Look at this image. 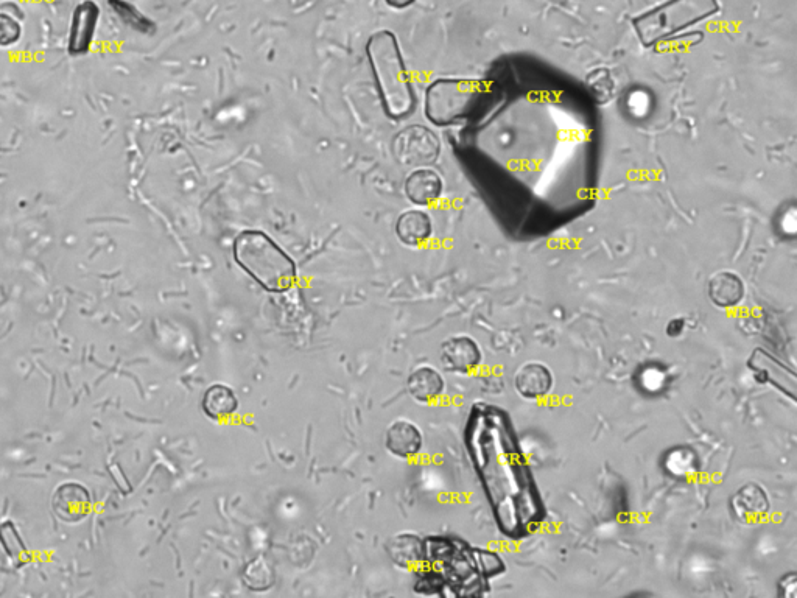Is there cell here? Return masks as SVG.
I'll list each match as a JSON object with an SVG mask.
<instances>
[{
    "label": "cell",
    "mask_w": 797,
    "mask_h": 598,
    "mask_svg": "<svg viewBox=\"0 0 797 598\" xmlns=\"http://www.w3.org/2000/svg\"><path fill=\"white\" fill-rule=\"evenodd\" d=\"M385 447L393 457L413 460L421 454L424 435L416 424L407 419H397L385 433Z\"/></svg>",
    "instance_id": "obj_10"
},
{
    "label": "cell",
    "mask_w": 797,
    "mask_h": 598,
    "mask_svg": "<svg viewBox=\"0 0 797 598\" xmlns=\"http://www.w3.org/2000/svg\"><path fill=\"white\" fill-rule=\"evenodd\" d=\"M589 86L590 91L594 92L595 99L598 102H606L612 95V89H614L611 77L606 71H597L592 74V77L589 78Z\"/></svg>",
    "instance_id": "obj_27"
},
{
    "label": "cell",
    "mask_w": 797,
    "mask_h": 598,
    "mask_svg": "<svg viewBox=\"0 0 797 598\" xmlns=\"http://www.w3.org/2000/svg\"><path fill=\"white\" fill-rule=\"evenodd\" d=\"M391 152L401 166L411 169L430 167L441 155V142L430 128L410 125L394 136Z\"/></svg>",
    "instance_id": "obj_6"
},
{
    "label": "cell",
    "mask_w": 797,
    "mask_h": 598,
    "mask_svg": "<svg viewBox=\"0 0 797 598\" xmlns=\"http://www.w3.org/2000/svg\"><path fill=\"white\" fill-rule=\"evenodd\" d=\"M432 234L433 222L427 212L410 209L399 215L396 222V236L407 247H421Z\"/></svg>",
    "instance_id": "obj_17"
},
{
    "label": "cell",
    "mask_w": 797,
    "mask_h": 598,
    "mask_svg": "<svg viewBox=\"0 0 797 598\" xmlns=\"http://www.w3.org/2000/svg\"><path fill=\"white\" fill-rule=\"evenodd\" d=\"M667 384V373L661 366L647 365L639 373V385L647 393H659Z\"/></svg>",
    "instance_id": "obj_25"
},
{
    "label": "cell",
    "mask_w": 797,
    "mask_h": 598,
    "mask_svg": "<svg viewBox=\"0 0 797 598\" xmlns=\"http://www.w3.org/2000/svg\"><path fill=\"white\" fill-rule=\"evenodd\" d=\"M685 329V321L678 318V320H671L667 326L668 337L676 338L682 334Z\"/></svg>",
    "instance_id": "obj_30"
},
{
    "label": "cell",
    "mask_w": 797,
    "mask_h": 598,
    "mask_svg": "<svg viewBox=\"0 0 797 598\" xmlns=\"http://www.w3.org/2000/svg\"><path fill=\"white\" fill-rule=\"evenodd\" d=\"M447 589V581L444 575L435 567L425 566V569H416L415 584L413 591L419 595H439L444 597Z\"/></svg>",
    "instance_id": "obj_20"
},
{
    "label": "cell",
    "mask_w": 797,
    "mask_h": 598,
    "mask_svg": "<svg viewBox=\"0 0 797 598\" xmlns=\"http://www.w3.org/2000/svg\"><path fill=\"white\" fill-rule=\"evenodd\" d=\"M553 384H555V379H553L552 370L539 362L520 366L516 373V379H514L517 393L528 401H536V399L548 396L553 390Z\"/></svg>",
    "instance_id": "obj_14"
},
{
    "label": "cell",
    "mask_w": 797,
    "mask_h": 598,
    "mask_svg": "<svg viewBox=\"0 0 797 598\" xmlns=\"http://www.w3.org/2000/svg\"><path fill=\"white\" fill-rule=\"evenodd\" d=\"M718 11V0H668L637 16L632 24L643 46L656 47L692 25L712 18Z\"/></svg>",
    "instance_id": "obj_4"
},
{
    "label": "cell",
    "mask_w": 797,
    "mask_h": 598,
    "mask_svg": "<svg viewBox=\"0 0 797 598\" xmlns=\"http://www.w3.org/2000/svg\"><path fill=\"white\" fill-rule=\"evenodd\" d=\"M415 2L416 0H385V4H387L388 7L394 8V10H405V8L415 4Z\"/></svg>",
    "instance_id": "obj_31"
},
{
    "label": "cell",
    "mask_w": 797,
    "mask_h": 598,
    "mask_svg": "<svg viewBox=\"0 0 797 598\" xmlns=\"http://www.w3.org/2000/svg\"><path fill=\"white\" fill-rule=\"evenodd\" d=\"M201 409H203L204 415L211 418L212 421L222 423L232 415H236L237 409H239V398H237L236 391L228 385L214 384L204 391Z\"/></svg>",
    "instance_id": "obj_18"
},
{
    "label": "cell",
    "mask_w": 797,
    "mask_h": 598,
    "mask_svg": "<svg viewBox=\"0 0 797 598\" xmlns=\"http://www.w3.org/2000/svg\"><path fill=\"white\" fill-rule=\"evenodd\" d=\"M439 359L444 370L449 373L467 374L474 373L483 360L482 349L474 338L467 335L449 338L441 345Z\"/></svg>",
    "instance_id": "obj_7"
},
{
    "label": "cell",
    "mask_w": 797,
    "mask_h": 598,
    "mask_svg": "<svg viewBox=\"0 0 797 598\" xmlns=\"http://www.w3.org/2000/svg\"><path fill=\"white\" fill-rule=\"evenodd\" d=\"M472 556H474V563L475 567H477L478 574L482 575L485 580L497 577V575L505 572V564H503L502 556L497 555V553L472 547Z\"/></svg>",
    "instance_id": "obj_23"
},
{
    "label": "cell",
    "mask_w": 797,
    "mask_h": 598,
    "mask_svg": "<svg viewBox=\"0 0 797 598\" xmlns=\"http://www.w3.org/2000/svg\"><path fill=\"white\" fill-rule=\"evenodd\" d=\"M100 19L99 5L92 0H85L75 8L72 15L71 30H69V53L78 57L85 55L91 49L94 41L97 24Z\"/></svg>",
    "instance_id": "obj_9"
},
{
    "label": "cell",
    "mask_w": 797,
    "mask_h": 598,
    "mask_svg": "<svg viewBox=\"0 0 797 598\" xmlns=\"http://www.w3.org/2000/svg\"><path fill=\"white\" fill-rule=\"evenodd\" d=\"M749 366L754 371L757 380L762 384H771L776 388H780L783 393L790 394L796 390V374L794 371L788 370L787 366L780 363L779 360L766 354L762 349H755L751 359H749Z\"/></svg>",
    "instance_id": "obj_12"
},
{
    "label": "cell",
    "mask_w": 797,
    "mask_h": 598,
    "mask_svg": "<svg viewBox=\"0 0 797 598\" xmlns=\"http://www.w3.org/2000/svg\"><path fill=\"white\" fill-rule=\"evenodd\" d=\"M466 446L500 530L516 539L534 532L544 521V504L508 415L491 405L472 407Z\"/></svg>",
    "instance_id": "obj_1"
},
{
    "label": "cell",
    "mask_w": 797,
    "mask_h": 598,
    "mask_svg": "<svg viewBox=\"0 0 797 598\" xmlns=\"http://www.w3.org/2000/svg\"><path fill=\"white\" fill-rule=\"evenodd\" d=\"M731 508L735 518L741 524L751 525L757 524L765 518L771 504H769L768 494L765 493L762 486L748 483V485L741 486L732 496Z\"/></svg>",
    "instance_id": "obj_11"
},
{
    "label": "cell",
    "mask_w": 797,
    "mask_h": 598,
    "mask_svg": "<svg viewBox=\"0 0 797 598\" xmlns=\"http://www.w3.org/2000/svg\"><path fill=\"white\" fill-rule=\"evenodd\" d=\"M665 466L671 475L687 477V475L695 474L696 468H698V458L687 447H678L675 451L668 452Z\"/></svg>",
    "instance_id": "obj_21"
},
{
    "label": "cell",
    "mask_w": 797,
    "mask_h": 598,
    "mask_svg": "<svg viewBox=\"0 0 797 598\" xmlns=\"http://www.w3.org/2000/svg\"><path fill=\"white\" fill-rule=\"evenodd\" d=\"M628 106L629 111H631L634 116H645L648 108H650L647 92L632 91L631 95L628 97Z\"/></svg>",
    "instance_id": "obj_28"
},
{
    "label": "cell",
    "mask_w": 797,
    "mask_h": 598,
    "mask_svg": "<svg viewBox=\"0 0 797 598\" xmlns=\"http://www.w3.org/2000/svg\"><path fill=\"white\" fill-rule=\"evenodd\" d=\"M709 298L720 309H734L745 298V284L732 271H720L709 281Z\"/></svg>",
    "instance_id": "obj_19"
},
{
    "label": "cell",
    "mask_w": 797,
    "mask_h": 598,
    "mask_svg": "<svg viewBox=\"0 0 797 598\" xmlns=\"http://www.w3.org/2000/svg\"><path fill=\"white\" fill-rule=\"evenodd\" d=\"M485 86L469 78H438L425 91V117L436 127H450L471 116L482 102Z\"/></svg>",
    "instance_id": "obj_5"
},
{
    "label": "cell",
    "mask_w": 797,
    "mask_h": 598,
    "mask_svg": "<svg viewBox=\"0 0 797 598\" xmlns=\"http://www.w3.org/2000/svg\"><path fill=\"white\" fill-rule=\"evenodd\" d=\"M407 390L419 404H432L446 391V380L433 366H418L408 376Z\"/></svg>",
    "instance_id": "obj_15"
},
{
    "label": "cell",
    "mask_w": 797,
    "mask_h": 598,
    "mask_svg": "<svg viewBox=\"0 0 797 598\" xmlns=\"http://www.w3.org/2000/svg\"><path fill=\"white\" fill-rule=\"evenodd\" d=\"M109 5L114 8V11L122 18L125 24L130 25L137 32L150 33L151 30L155 29V24L150 19L145 18L141 11L136 10L133 5L123 2V0H109Z\"/></svg>",
    "instance_id": "obj_22"
},
{
    "label": "cell",
    "mask_w": 797,
    "mask_h": 598,
    "mask_svg": "<svg viewBox=\"0 0 797 598\" xmlns=\"http://www.w3.org/2000/svg\"><path fill=\"white\" fill-rule=\"evenodd\" d=\"M387 552L391 561L401 569H419L425 566L424 539L415 533H399L388 541Z\"/></svg>",
    "instance_id": "obj_16"
},
{
    "label": "cell",
    "mask_w": 797,
    "mask_h": 598,
    "mask_svg": "<svg viewBox=\"0 0 797 598\" xmlns=\"http://www.w3.org/2000/svg\"><path fill=\"white\" fill-rule=\"evenodd\" d=\"M52 508L60 521L78 524L91 513V494L80 483H64L53 494Z\"/></svg>",
    "instance_id": "obj_8"
},
{
    "label": "cell",
    "mask_w": 797,
    "mask_h": 598,
    "mask_svg": "<svg viewBox=\"0 0 797 598\" xmlns=\"http://www.w3.org/2000/svg\"><path fill=\"white\" fill-rule=\"evenodd\" d=\"M777 594L780 598H797L796 572H788L777 583Z\"/></svg>",
    "instance_id": "obj_29"
},
{
    "label": "cell",
    "mask_w": 797,
    "mask_h": 598,
    "mask_svg": "<svg viewBox=\"0 0 797 598\" xmlns=\"http://www.w3.org/2000/svg\"><path fill=\"white\" fill-rule=\"evenodd\" d=\"M444 184L441 176L430 169H415L405 180V195L416 206H430L443 195Z\"/></svg>",
    "instance_id": "obj_13"
},
{
    "label": "cell",
    "mask_w": 797,
    "mask_h": 598,
    "mask_svg": "<svg viewBox=\"0 0 797 598\" xmlns=\"http://www.w3.org/2000/svg\"><path fill=\"white\" fill-rule=\"evenodd\" d=\"M22 27L16 16L7 11H0V47L15 46L21 39Z\"/></svg>",
    "instance_id": "obj_24"
},
{
    "label": "cell",
    "mask_w": 797,
    "mask_h": 598,
    "mask_svg": "<svg viewBox=\"0 0 797 598\" xmlns=\"http://www.w3.org/2000/svg\"><path fill=\"white\" fill-rule=\"evenodd\" d=\"M250 564L253 566V569L256 570L257 577L256 575L243 577L246 586L253 589V591H265V589L271 588V584H273V572H271L270 566L260 560L251 561Z\"/></svg>",
    "instance_id": "obj_26"
},
{
    "label": "cell",
    "mask_w": 797,
    "mask_h": 598,
    "mask_svg": "<svg viewBox=\"0 0 797 598\" xmlns=\"http://www.w3.org/2000/svg\"><path fill=\"white\" fill-rule=\"evenodd\" d=\"M366 55L387 116L394 120L410 116L416 108V94L396 33H373L366 43Z\"/></svg>",
    "instance_id": "obj_2"
},
{
    "label": "cell",
    "mask_w": 797,
    "mask_h": 598,
    "mask_svg": "<svg viewBox=\"0 0 797 598\" xmlns=\"http://www.w3.org/2000/svg\"><path fill=\"white\" fill-rule=\"evenodd\" d=\"M232 256L246 275L267 292L285 293L295 287L298 268L293 257L260 229L242 231L232 243Z\"/></svg>",
    "instance_id": "obj_3"
}]
</instances>
